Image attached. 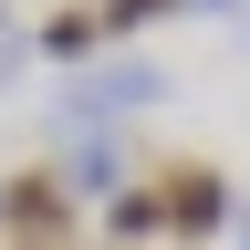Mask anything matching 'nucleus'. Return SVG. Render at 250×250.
I'll use <instances>...</instances> for the list:
<instances>
[{"instance_id": "39448f33", "label": "nucleus", "mask_w": 250, "mask_h": 250, "mask_svg": "<svg viewBox=\"0 0 250 250\" xmlns=\"http://www.w3.org/2000/svg\"><path fill=\"white\" fill-rule=\"evenodd\" d=\"M94 42H104V21H94V11H73V0H62V11L42 21V52H52V62H83Z\"/></svg>"}, {"instance_id": "7ed1b4c3", "label": "nucleus", "mask_w": 250, "mask_h": 250, "mask_svg": "<svg viewBox=\"0 0 250 250\" xmlns=\"http://www.w3.org/2000/svg\"><path fill=\"white\" fill-rule=\"evenodd\" d=\"M62 188H73V198H115V188H125V146L115 136H83L73 167H62Z\"/></svg>"}, {"instance_id": "20e7f679", "label": "nucleus", "mask_w": 250, "mask_h": 250, "mask_svg": "<svg viewBox=\"0 0 250 250\" xmlns=\"http://www.w3.org/2000/svg\"><path fill=\"white\" fill-rule=\"evenodd\" d=\"M104 240H115V250H136V240H167V219H156V188H115V208H104Z\"/></svg>"}, {"instance_id": "423d86ee", "label": "nucleus", "mask_w": 250, "mask_h": 250, "mask_svg": "<svg viewBox=\"0 0 250 250\" xmlns=\"http://www.w3.org/2000/svg\"><path fill=\"white\" fill-rule=\"evenodd\" d=\"M167 11H188V0H104L94 21H104V31H146V21H167Z\"/></svg>"}, {"instance_id": "f257e3e1", "label": "nucleus", "mask_w": 250, "mask_h": 250, "mask_svg": "<svg viewBox=\"0 0 250 250\" xmlns=\"http://www.w3.org/2000/svg\"><path fill=\"white\" fill-rule=\"evenodd\" d=\"M0 250H73V188H62V167L0 177Z\"/></svg>"}, {"instance_id": "0eeeda50", "label": "nucleus", "mask_w": 250, "mask_h": 250, "mask_svg": "<svg viewBox=\"0 0 250 250\" xmlns=\"http://www.w3.org/2000/svg\"><path fill=\"white\" fill-rule=\"evenodd\" d=\"M240 250H250V219H240Z\"/></svg>"}, {"instance_id": "f03ea898", "label": "nucleus", "mask_w": 250, "mask_h": 250, "mask_svg": "<svg viewBox=\"0 0 250 250\" xmlns=\"http://www.w3.org/2000/svg\"><path fill=\"white\" fill-rule=\"evenodd\" d=\"M156 219H167V240H208L219 219H229V177L208 167V156H177V167H156Z\"/></svg>"}]
</instances>
